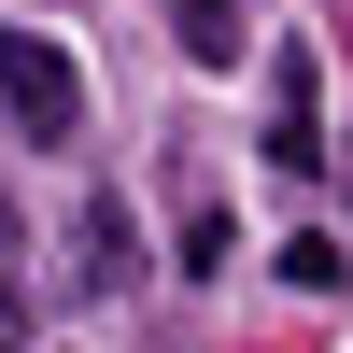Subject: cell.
Instances as JSON below:
<instances>
[{
    "instance_id": "obj_4",
    "label": "cell",
    "mask_w": 353,
    "mask_h": 353,
    "mask_svg": "<svg viewBox=\"0 0 353 353\" xmlns=\"http://www.w3.org/2000/svg\"><path fill=\"white\" fill-rule=\"evenodd\" d=\"M113 283H128V212L99 198V212H85V297H113Z\"/></svg>"
},
{
    "instance_id": "obj_3",
    "label": "cell",
    "mask_w": 353,
    "mask_h": 353,
    "mask_svg": "<svg viewBox=\"0 0 353 353\" xmlns=\"http://www.w3.org/2000/svg\"><path fill=\"white\" fill-rule=\"evenodd\" d=\"M170 28H184V57H212V71L241 57V0H170Z\"/></svg>"
},
{
    "instance_id": "obj_1",
    "label": "cell",
    "mask_w": 353,
    "mask_h": 353,
    "mask_svg": "<svg viewBox=\"0 0 353 353\" xmlns=\"http://www.w3.org/2000/svg\"><path fill=\"white\" fill-rule=\"evenodd\" d=\"M0 113H14V141H71L85 128V85H71V57L43 28H0Z\"/></svg>"
},
{
    "instance_id": "obj_2",
    "label": "cell",
    "mask_w": 353,
    "mask_h": 353,
    "mask_svg": "<svg viewBox=\"0 0 353 353\" xmlns=\"http://www.w3.org/2000/svg\"><path fill=\"white\" fill-rule=\"evenodd\" d=\"M269 170H325V71H311V43L269 57Z\"/></svg>"
},
{
    "instance_id": "obj_5",
    "label": "cell",
    "mask_w": 353,
    "mask_h": 353,
    "mask_svg": "<svg viewBox=\"0 0 353 353\" xmlns=\"http://www.w3.org/2000/svg\"><path fill=\"white\" fill-rule=\"evenodd\" d=\"M283 283H297V297H339L353 254H339V241H283Z\"/></svg>"
},
{
    "instance_id": "obj_6",
    "label": "cell",
    "mask_w": 353,
    "mask_h": 353,
    "mask_svg": "<svg viewBox=\"0 0 353 353\" xmlns=\"http://www.w3.org/2000/svg\"><path fill=\"white\" fill-rule=\"evenodd\" d=\"M0 353H28V283L0 269Z\"/></svg>"
}]
</instances>
